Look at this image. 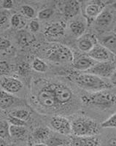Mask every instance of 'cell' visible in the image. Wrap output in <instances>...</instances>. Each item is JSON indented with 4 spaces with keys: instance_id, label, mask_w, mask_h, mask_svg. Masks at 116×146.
I'll return each mask as SVG.
<instances>
[{
    "instance_id": "52a82bcc",
    "label": "cell",
    "mask_w": 116,
    "mask_h": 146,
    "mask_svg": "<svg viewBox=\"0 0 116 146\" xmlns=\"http://www.w3.org/2000/svg\"><path fill=\"white\" fill-rule=\"evenodd\" d=\"M115 69V64L113 62H96L86 72L104 79L110 78Z\"/></svg>"
},
{
    "instance_id": "cb8c5ba5",
    "label": "cell",
    "mask_w": 116,
    "mask_h": 146,
    "mask_svg": "<svg viewBox=\"0 0 116 146\" xmlns=\"http://www.w3.org/2000/svg\"><path fill=\"white\" fill-rule=\"evenodd\" d=\"M10 23L13 28L21 29L25 27L26 21L23 15H21V14H15L11 17Z\"/></svg>"
},
{
    "instance_id": "f35d334b",
    "label": "cell",
    "mask_w": 116,
    "mask_h": 146,
    "mask_svg": "<svg viewBox=\"0 0 116 146\" xmlns=\"http://www.w3.org/2000/svg\"><path fill=\"white\" fill-rule=\"evenodd\" d=\"M110 80H111V83L113 84V86H116V69L113 72L112 76L110 77Z\"/></svg>"
},
{
    "instance_id": "ab89813d",
    "label": "cell",
    "mask_w": 116,
    "mask_h": 146,
    "mask_svg": "<svg viewBox=\"0 0 116 146\" xmlns=\"http://www.w3.org/2000/svg\"><path fill=\"white\" fill-rule=\"evenodd\" d=\"M0 146H7V143L5 142V139L0 137Z\"/></svg>"
},
{
    "instance_id": "603a6c76",
    "label": "cell",
    "mask_w": 116,
    "mask_h": 146,
    "mask_svg": "<svg viewBox=\"0 0 116 146\" xmlns=\"http://www.w3.org/2000/svg\"><path fill=\"white\" fill-rule=\"evenodd\" d=\"M27 130L25 126L10 125V135L15 139H21L27 135Z\"/></svg>"
},
{
    "instance_id": "484cf974",
    "label": "cell",
    "mask_w": 116,
    "mask_h": 146,
    "mask_svg": "<svg viewBox=\"0 0 116 146\" xmlns=\"http://www.w3.org/2000/svg\"><path fill=\"white\" fill-rule=\"evenodd\" d=\"M32 68L38 72H45L48 70V65L44 61L36 58L32 62Z\"/></svg>"
},
{
    "instance_id": "ffe728a7",
    "label": "cell",
    "mask_w": 116,
    "mask_h": 146,
    "mask_svg": "<svg viewBox=\"0 0 116 146\" xmlns=\"http://www.w3.org/2000/svg\"><path fill=\"white\" fill-rule=\"evenodd\" d=\"M70 31L72 34L77 38H79L83 35L86 34V23L81 21H73L70 22V25H69Z\"/></svg>"
},
{
    "instance_id": "83f0119b",
    "label": "cell",
    "mask_w": 116,
    "mask_h": 146,
    "mask_svg": "<svg viewBox=\"0 0 116 146\" xmlns=\"http://www.w3.org/2000/svg\"><path fill=\"white\" fill-rule=\"evenodd\" d=\"M101 126L105 129H116V113L112 115L106 121H103Z\"/></svg>"
},
{
    "instance_id": "4dcf8cb0",
    "label": "cell",
    "mask_w": 116,
    "mask_h": 146,
    "mask_svg": "<svg viewBox=\"0 0 116 146\" xmlns=\"http://www.w3.org/2000/svg\"><path fill=\"white\" fill-rule=\"evenodd\" d=\"M54 13V10L52 8H46L44 9V10H40L38 13V17L39 19H41V20H46L50 18L52 15Z\"/></svg>"
},
{
    "instance_id": "7a4b0ae2",
    "label": "cell",
    "mask_w": 116,
    "mask_h": 146,
    "mask_svg": "<svg viewBox=\"0 0 116 146\" xmlns=\"http://www.w3.org/2000/svg\"><path fill=\"white\" fill-rule=\"evenodd\" d=\"M81 100L85 105L107 109L116 105V94L108 90H103L83 95Z\"/></svg>"
},
{
    "instance_id": "74e56055",
    "label": "cell",
    "mask_w": 116,
    "mask_h": 146,
    "mask_svg": "<svg viewBox=\"0 0 116 146\" xmlns=\"http://www.w3.org/2000/svg\"><path fill=\"white\" fill-rule=\"evenodd\" d=\"M105 146H116V137H113L108 139Z\"/></svg>"
},
{
    "instance_id": "5b68a950",
    "label": "cell",
    "mask_w": 116,
    "mask_h": 146,
    "mask_svg": "<svg viewBox=\"0 0 116 146\" xmlns=\"http://www.w3.org/2000/svg\"><path fill=\"white\" fill-rule=\"evenodd\" d=\"M37 101L42 106L49 109L56 108L58 106L51 84L47 85L41 88L37 94Z\"/></svg>"
},
{
    "instance_id": "30bf717a",
    "label": "cell",
    "mask_w": 116,
    "mask_h": 146,
    "mask_svg": "<svg viewBox=\"0 0 116 146\" xmlns=\"http://www.w3.org/2000/svg\"><path fill=\"white\" fill-rule=\"evenodd\" d=\"M88 56L96 62H112L115 56L106 48L99 42L88 53Z\"/></svg>"
},
{
    "instance_id": "8d00e7d4",
    "label": "cell",
    "mask_w": 116,
    "mask_h": 146,
    "mask_svg": "<svg viewBox=\"0 0 116 146\" xmlns=\"http://www.w3.org/2000/svg\"><path fill=\"white\" fill-rule=\"evenodd\" d=\"M2 8L5 9V10H10L12 7H13V2L11 1V0H6V1H4L2 2Z\"/></svg>"
},
{
    "instance_id": "8992f818",
    "label": "cell",
    "mask_w": 116,
    "mask_h": 146,
    "mask_svg": "<svg viewBox=\"0 0 116 146\" xmlns=\"http://www.w3.org/2000/svg\"><path fill=\"white\" fill-rule=\"evenodd\" d=\"M105 9V3L102 1L88 2L83 10V15L86 18L88 25L95 21L96 18Z\"/></svg>"
},
{
    "instance_id": "8fae6325",
    "label": "cell",
    "mask_w": 116,
    "mask_h": 146,
    "mask_svg": "<svg viewBox=\"0 0 116 146\" xmlns=\"http://www.w3.org/2000/svg\"><path fill=\"white\" fill-rule=\"evenodd\" d=\"M60 10L66 18H72L78 15L81 11V3L75 0L60 2Z\"/></svg>"
},
{
    "instance_id": "9c48e42d",
    "label": "cell",
    "mask_w": 116,
    "mask_h": 146,
    "mask_svg": "<svg viewBox=\"0 0 116 146\" xmlns=\"http://www.w3.org/2000/svg\"><path fill=\"white\" fill-rule=\"evenodd\" d=\"M50 125L55 131L61 135H72V123L65 117L61 115L53 117L50 120Z\"/></svg>"
},
{
    "instance_id": "ee69618b",
    "label": "cell",
    "mask_w": 116,
    "mask_h": 146,
    "mask_svg": "<svg viewBox=\"0 0 116 146\" xmlns=\"http://www.w3.org/2000/svg\"><path fill=\"white\" fill-rule=\"evenodd\" d=\"M0 118H1V113H0Z\"/></svg>"
},
{
    "instance_id": "b9f144b4",
    "label": "cell",
    "mask_w": 116,
    "mask_h": 146,
    "mask_svg": "<svg viewBox=\"0 0 116 146\" xmlns=\"http://www.w3.org/2000/svg\"><path fill=\"white\" fill-rule=\"evenodd\" d=\"M28 146H34V144L33 143V141L32 139H29L28 141Z\"/></svg>"
},
{
    "instance_id": "bcb514c9",
    "label": "cell",
    "mask_w": 116,
    "mask_h": 146,
    "mask_svg": "<svg viewBox=\"0 0 116 146\" xmlns=\"http://www.w3.org/2000/svg\"><path fill=\"white\" fill-rule=\"evenodd\" d=\"M115 66H116V62H115Z\"/></svg>"
},
{
    "instance_id": "4fadbf2b",
    "label": "cell",
    "mask_w": 116,
    "mask_h": 146,
    "mask_svg": "<svg viewBox=\"0 0 116 146\" xmlns=\"http://www.w3.org/2000/svg\"><path fill=\"white\" fill-rule=\"evenodd\" d=\"M97 43V38L91 34H85L78 39V47L83 53H88Z\"/></svg>"
},
{
    "instance_id": "d6986e66",
    "label": "cell",
    "mask_w": 116,
    "mask_h": 146,
    "mask_svg": "<svg viewBox=\"0 0 116 146\" xmlns=\"http://www.w3.org/2000/svg\"><path fill=\"white\" fill-rule=\"evenodd\" d=\"M50 136V130L49 128L41 126L35 129L32 134L33 140L36 143H45Z\"/></svg>"
},
{
    "instance_id": "f1b7e54d",
    "label": "cell",
    "mask_w": 116,
    "mask_h": 146,
    "mask_svg": "<svg viewBox=\"0 0 116 146\" xmlns=\"http://www.w3.org/2000/svg\"><path fill=\"white\" fill-rule=\"evenodd\" d=\"M45 143L48 146H62L66 144V142L58 137L50 136Z\"/></svg>"
},
{
    "instance_id": "f6af8a7d",
    "label": "cell",
    "mask_w": 116,
    "mask_h": 146,
    "mask_svg": "<svg viewBox=\"0 0 116 146\" xmlns=\"http://www.w3.org/2000/svg\"><path fill=\"white\" fill-rule=\"evenodd\" d=\"M115 33H116V28H115Z\"/></svg>"
},
{
    "instance_id": "9a60e30c",
    "label": "cell",
    "mask_w": 116,
    "mask_h": 146,
    "mask_svg": "<svg viewBox=\"0 0 116 146\" xmlns=\"http://www.w3.org/2000/svg\"><path fill=\"white\" fill-rule=\"evenodd\" d=\"M99 139L96 136L78 137L72 136L70 139L71 146H99Z\"/></svg>"
},
{
    "instance_id": "6da1fadb",
    "label": "cell",
    "mask_w": 116,
    "mask_h": 146,
    "mask_svg": "<svg viewBox=\"0 0 116 146\" xmlns=\"http://www.w3.org/2000/svg\"><path fill=\"white\" fill-rule=\"evenodd\" d=\"M71 123L72 135L74 136H96L100 131L97 122L89 117L80 115L74 118Z\"/></svg>"
},
{
    "instance_id": "d590c367",
    "label": "cell",
    "mask_w": 116,
    "mask_h": 146,
    "mask_svg": "<svg viewBox=\"0 0 116 146\" xmlns=\"http://www.w3.org/2000/svg\"><path fill=\"white\" fill-rule=\"evenodd\" d=\"M7 21V14L5 11L0 10V27Z\"/></svg>"
},
{
    "instance_id": "5bb4252c",
    "label": "cell",
    "mask_w": 116,
    "mask_h": 146,
    "mask_svg": "<svg viewBox=\"0 0 116 146\" xmlns=\"http://www.w3.org/2000/svg\"><path fill=\"white\" fill-rule=\"evenodd\" d=\"M65 28L66 26L63 22H55L45 28L44 35L48 38H59L64 35Z\"/></svg>"
},
{
    "instance_id": "ac0fdd59",
    "label": "cell",
    "mask_w": 116,
    "mask_h": 146,
    "mask_svg": "<svg viewBox=\"0 0 116 146\" xmlns=\"http://www.w3.org/2000/svg\"><path fill=\"white\" fill-rule=\"evenodd\" d=\"M113 21V15L109 10H104L95 20V24L98 28L105 29L109 27Z\"/></svg>"
},
{
    "instance_id": "d6a6232c",
    "label": "cell",
    "mask_w": 116,
    "mask_h": 146,
    "mask_svg": "<svg viewBox=\"0 0 116 146\" xmlns=\"http://www.w3.org/2000/svg\"><path fill=\"white\" fill-rule=\"evenodd\" d=\"M10 72V66L5 61H0V76L7 75Z\"/></svg>"
},
{
    "instance_id": "277c9868",
    "label": "cell",
    "mask_w": 116,
    "mask_h": 146,
    "mask_svg": "<svg viewBox=\"0 0 116 146\" xmlns=\"http://www.w3.org/2000/svg\"><path fill=\"white\" fill-rule=\"evenodd\" d=\"M48 60L59 63H72L74 53L70 48L61 44H55L48 48L46 53Z\"/></svg>"
},
{
    "instance_id": "60d3db41",
    "label": "cell",
    "mask_w": 116,
    "mask_h": 146,
    "mask_svg": "<svg viewBox=\"0 0 116 146\" xmlns=\"http://www.w3.org/2000/svg\"><path fill=\"white\" fill-rule=\"evenodd\" d=\"M34 146H48L46 143H35Z\"/></svg>"
},
{
    "instance_id": "4316f807",
    "label": "cell",
    "mask_w": 116,
    "mask_h": 146,
    "mask_svg": "<svg viewBox=\"0 0 116 146\" xmlns=\"http://www.w3.org/2000/svg\"><path fill=\"white\" fill-rule=\"evenodd\" d=\"M10 137V123L7 121H0V137L6 139Z\"/></svg>"
},
{
    "instance_id": "ba28073f",
    "label": "cell",
    "mask_w": 116,
    "mask_h": 146,
    "mask_svg": "<svg viewBox=\"0 0 116 146\" xmlns=\"http://www.w3.org/2000/svg\"><path fill=\"white\" fill-rule=\"evenodd\" d=\"M51 87L58 106L66 105L71 101L72 98V92L69 87L59 83H51Z\"/></svg>"
},
{
    "instance_id": "836d02e7",
    "label": "cell",
    "mask_w": 116,
    "mask_h": 146,
    "mask_svg": "<svg viewBox=\"0 0 116 146\" xmlns=\"http://www.w3.org/2000/svg\"><path fill=\"white\" fill-rule=\"evenodd\" d=\"M11 46L10 40L4 37H0V51L6 50Z\"/></svg>"
},
{
    "instance_id": "f546056e",
    "label": "cell",
    "mask_w": 116,
    "mask_h": 146,
    "mask_svg": "<svg viewBox=\"0 0 116 146\" xmlns=\"http://www.w3.org/2000/svg\"><path fill=\"white\" fill-rule=\"evenodd\" d=\"M22 15L27 18H33L35 15V10L29 5H23L21 9Z\"/></svg>"
},
{
    "instance_id": "e575fe53",
    "label": "cell",
    "mask_w": 116,
    "mask_h": 146,
    "mask_svg": "<svg viewBox=\"0 0 116 146\" xmlns=\"http://www.w3.org/2000/svg\"><path fill=\"white\" fill-rule=\"evenodd\" d=\"M29 28L30 32L32 33H36L40 29V23L36 20H32L29 22Z\"/></svg>"
},
{
    "instance_id": "7bdbcfd3",
    "label": "cell",
    "mask_w": 116,
    "mask_h": 146,
    "mask_svg": "<svg viewBox=\"0 0 116 146\" xmlns=\"http://www.w3.org/2000/svg\"><path fill=\"white\" fill-rule=\"evenodd\" d=\"M111 7L114 9L115 10H116V2H113L111 3Z\"/></svg>"
},
{
    "instance_id": "44dd1931",
    "label": "cell",
    "mask_w": 116,
    "mask_h": 146,
    "mask_svg": "<svg viewBox=\"0 0 116 146\" xmlns=\"http://www.w3.org/2000/svg\"><path fill=\"white\" fill-rule=\"evenodd\" d=\"M35 41V37L32 33L25 31L21 30L18 34V44L22 47H28L32 45Z\"/></svg>"
},
{
    "instance_id": "d4e9b609",
    "label": "cell",
    "mask_w": 116,
    "mask_h": 146,
    "mask_svg": "<svg viewBox=\"0 0 116 146\" xmlns=\"http://www.w3.org/2000/svg\"><path fill=\"white\" fill-rule=\"evenodd\" d=\"M10 115H13V116L14 117H16V118H19V119L21 120L27 121V120L29 119L31 113H30V112L29 111V110H27L18 109L10 112Z\"/></svg>"
},
{
    "instance_id": "7402d4cb",
    "label": "cell",
    "mask_w": 116,
    "mask_h": 146,
    "mask_svg": "<svg viewBox=\"0 0 116 146\" xmlns=\"http://www.w3.org/2000/svg\"><path fill=\"white\" fill-rule=\"evenodd\" d=\"M15 98L11 94H9L5 91H0V108L6 110L11 107L15 102Z\"/></svg>"
},
{
    "instance_id": "1f68e13d",
    "label": "cell",
    "mask_w": 116,
    "mask_h": 146,
    "mask_svg": "<svg viewBox=\"0 0 116 146\" xmlns=\"http://www.w3.org/2000/svg\"><path fill=\"white\" fill-rule=\"evenodd\" d=\"M7 121L10 125H13V126H25L26 125V121L19 119V118H16V117L13 116V115H11L10 114H9L8 117H7Z\"/></svg>"
},
{
    "instance_id": "2e32d148",
    "label": "cell",
    "mask_w": 116,
    "mask_h": 146,
    "mask_svg": "<svg viewBox=\"0 0 116 146\" xmlns=\"http://www.w3.org/2000/svg\"><path fill=\"white\" fill-rule=\"evenodd\" d=\"M98 40L99 43L106 48L113 55L116 56V33L108 32L102 35Z\"/></svg>"
},
{
    "instance_id": "e0dca14e",
    "label": "cell",
    "mask_w": 116,
    "mask_h": 146,
    "mask_svg": "<svg viewBox=\"0 0 116 146\" xmlns=\"http://www.w3.org/2000/svg\"><path fill=\"white\" fill-rule=\"evenodd\" d=\"M72 63L75 70L86 72L96 63V62L88 56H80L77 58L74 57Z\"/></svg>"
},
{
    "instance_id": "7c38bea8",
    "label": "cell",
    "mask_w": 116,
    "mask_h": 146,
    "mask_svg": "<svg viewBox=\"0 0 116 146\" xmlns=\"http://www.w3.org/2000/svg\"><path fill=\"white\" fill-rule=\"evenodd\" d=\"M0 86L2 90L9 94H15L20 91L23 85L21 80L15 78L4 77L0 81Z\"/></svg>"
},
{
    "instance_id": "3957f363",
    "label": "cell",
    "mask_w": 116,
    "mask_h": 146,
    "mask_svg": "<svg viewBox=\"0 0 116 146\" xmlns=\"http://www.w3.org/2000/svg\"><path fill=\"white\" fill-rule=\"evenodd\" d=\"M75 81L80 88L91 92L108 90L113 86L111 83H108L103 78L87 72L77 75Z\"/></svg>"
}]
</instances>
